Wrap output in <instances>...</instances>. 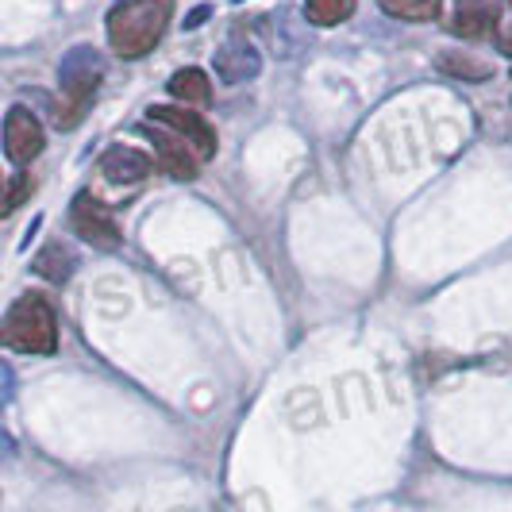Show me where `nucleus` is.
Instances as JSON below:
<instances>
[{
  "instance_id": "423d86ee",
  "label": "nucleus",
  "mask_w": 512,
  "mask_h": 512,
  "mask_svg": "<svg viewBox=\"0 0 512 512\" xmlns=\"http://www.w3.org/2000/svg\"><path fill=\"white\" fill-rule=\"evenodd\" d=\"M147 120L162 124L166 131H174L181 143H189L193 154L205 158V162L216 154V131L197 112H185V108H174V104H154L151 112H147Z\"/></svg>"
},
{
  "instance_id": "1a4fd4ad",
  "label": "nucleus",
  "mask_w": 512,
  "mask_h": 512,
  "mask_svg": "<svg viewBox=\"0 0 512 512\" xmlns=\"http://www.w3.org/2000/svg\"><path fill=\"white\" fill-rule=\"evenodd\" d=\"M101 174L108 181H116V185H139L151 174V158L143 151H135V147H112L101 158Z\"/></svg>"
},
{
  "instance_id": "39448f33",
  "label": "nucleus",
  "mask_w": 512,
  "mask_h": 512,
  "mask_svg": "<svg viewBox=\"0 0 512 512\" xmlns=\"http://www.w3.org/2000/svg\"><path fill=\"white\" fill-rule=\"evenodd\" d=\"M0 139H4V154H8L16 166L35 162V158H39V151H43V143H47V135H43V120H39L31 108H24V104L8 108Z\"/></svg>"
},
{
  "instance_id": "f8f14e48",
  "label": "nucleus",
  "mask_w": 512,
  "mask_h": 512,
  "mask_svg": "<svg viewBox=\"0 0 512 512\" xmlns=\"http://www.w3.org/2000/svg\"><path fill=\"white\" fill-rule=\"evenodd\" d=\"M35 274L51 278V282H66L74 274V258L62 243H47L39 255H35Z\"/></svg>"
},
{
  "instance_id": "9d476101",
  "label": "nucleus",
  "mask_w": 512,
  "mask_h": 512,
  "mask_svg": "<svg viewBox=\"0 0 512 512\" xmlns=\"http://www.w3.org/2000/svg\"><path fill=\"white\" fill-rule=\"evenodd\" d=\"M170 93L185 104H212V81L205 77V70L185 66V70L170 77Z\"/></svg>"
},
{
  "instance_id": "a211bd4d",
  "label": "nucleus",
  "mask_w": 512,
  "mask_h": 512,
  "mask_svg": "<svg viewBox=\"0 0 512 512\" xmlns=\"http://www.w3.org/2000/svg\"><path fill=\"white\" fill-rule=\"evenodd\" d=\"M208 16H212V4H197L189 16H185V24H181V31H197V27L205 24Z\"/></svg>"
},
{
  "instance_id": "f03ea898",
  "label": "nucleus",
  "mask_w": 512,
  "mask_h": 512,
  "mask_svg": "<svg viewBox=\"0 0 512 512\" xmlns=\"http://www.w3.org/2000/svg\"><path fill=\"white\" fill-rule=\"evenodd\" d=\"M0 347L20 355H54L58 351V316L43 293H24L0 320Z\"/></svg>"
},
{
  "instance_id": "4468645a",
  "label": "nucleus",
  "mask_w": 512,
  "mask_h": 512,
  "mask_svg": "<svg viewBox=\"0 0 512 512\" xmlns=\"http://www.w3.org/2000/svg\"><path fill=\"white\" fill-rule=\"evenodd\" d=\"M355 12V0H305V20L316 27L343 24Z\"/></svg>"
},
{
  "instance_id": "b1692460",
  "label": "nucleus",
  "mask_w": 512,
  "mask_h": 512,
  "mask_svg": "<svg viewBox=\"0 0 512 512\" xmlns=\"http://www.w3.org/2000/svg\"><path fill=\"white\" fill-rule=\"evenodd\" d=\"M505 4H509V8H512V0H505Z\"/></svg>"
},
{
  "instance_id": "20e7f679",
  "label": "nucleus",
  "mask_w": 512,
  "mask_h": 512,
  "mask_svg": "<svg viewBox=\"0 0 512 512\" xmlns=\"http://www.w3.org/2000/svg\"><path fill=\"white\" fill-rule=\"evenodd\" d=\"M70 228H74L89 247H97V251H116V247L124 243V235L116 228L112 212H108L93 193H77L74 201H70Z\"/></svg>"
},
{
  "instance_id": "6ab92c4d",
  "label": "nucleus",
  "mask_w": 512,
  "mask_h": 512,
  "mask_svg": "<svg viewBox=\"0 0 512 512\" xmlns=\"http://www.w3.org/2000/svg\"><path fill=\"white\" fill-rule=\"evenodd\" d=\"M12 455H16V439H12L8 432H4V428H0V462L12 459Z\"/></svg>"
},
{
  "instance_id": "4be33fe9",
  "label": "nucleus",
  "mask_w": 512,
  "mask_h": 512,
  "mask_svg": "<svg viewBox=\"0 0 512 512\" xmlns=\"http://www.w3.org/2000/svg\"><path fill=\"white\" fill-rule=\"evenodd\" d=\"M231 4H243V0H231Z\"/></svg>"
},
{
  "instance_id": "aec40b11",
  "label": "nucleus",
  "mask_w": 512,
  "mask_h": 512,
  "mask_svg": "<svg viewBox=\"0 0 512 512\" xmlns=\"http://www.w3.org/2000/svg\"><path fill=\"white\" fill-rule=\"evenodd\" d=\"M497 47H501V54H512V39H505V35H501V39H497Z\"/></svg>"
},
{
  "instance_id": "7ed1b4c3",
  "label": "nucleus",
  "mask_w": 512,
  "mask_h": 512,
  "mask_svg": "<svg viewBox=\"0 0 512 512\" xmlns=\"http://www.w3.org/2000/svg\"><path fill=\"white\" fill-rule=\"evenodd\" d=\"M104 81V58L93 47H70L62 54L58 66V89H62V108H58V128L70 131L81 120L85 104L93 101V93L101 89Z\"/></svg>"
},
{
  "instance_id": "412c9836",
  "label": "nucleus",
  "mask_w": 512,
  "mask_h": 512,
  "mask_svg": "<svg viewBox=\"0 0 512 512\" xmlns=\"http://www.w3.org/2000/svg\"><path fill=\"white\" fill-rule=\"evenodd\" d=\"M462 8H482V0H459Z\"/></svg>"
},
{
  "instance_id": "6e6552de",
  "label": "nucleus",
  "mask_w": 512,
  "mask_h": 512,
  "mask_svg": "<svg viewBox=\"0 0 512 512\" xmlns=\"http://www.w3.org/2000/svg\"><path fill=\"white\" fill-rule=\"evenodd\" d=\"M216 74L224 77L228 85H243V81H255L262 70V54L247 43V39H228L220 51H216Z\"/></svg>"
},
{
  "instance_id": "f257e3e1",
  "label": "nucleus",
  "mask_w": 512,
  "mask_h": 512,
  "mask_svg": "<svg viewBox=\"0 0 512 512\" xmlns=\"http://www.w3.org/2000/svg\"><path fill=\"white\" fill-rule=\"evenodd\" d=\"M174 8H178V0H116L104 16L112 54L128 58V62L151 54L174 20Z\"/></svg>"
},
{
  "instance_id": "5701e85b",
  "label": "nucleus",
  "mask_w": 512,
  "mask_h": 512,
  "mask_svg": "<svg viewBox=\"0 0 512 512\" xmlns=\"http://www.w3.org/2000/svg\"><path fill=\"white\" fill-rule=\"evenodd\" d=\"M0 189H4V178H0Z\"/></svg>"
},
{
  "instance_id": "9b49d317",
  "label": "nucleus",
  "mask_w": 512,
  "mask_h": 512,
  "mask_svg": "<svg viewBox=\"0 0 512 512\" xmlns=\"http://www.w3.org/2000/svg\"><path fill=\"white\" fill-rule=\"evenodd\" d=\"M436 66L443 74L462 77V81H486V77H493V66H489V62L470 58V54H459V51H443L436 58Z\"/></svg>"
},
{
  "instance_id": "f3484780",
  "label": "nucleus",
  "mask_w": 512,
  "mask_h": 512,
  "mask_svg": "<svg viewBox=\"0 0 512 512\" xmlns=\"http://www.w3.org/2000/svg\"><path fill=\"white\" fill-rule=\"evenodd\" d=\"M12 393H16V374H12V366L0 362V409H8Z\"/></svg>"
},
{
  "instance_id": "2eb2a0df",
  "label": "nucleus",
  "mask_w": 512,
  "mask_h": 512,
  "mask_svg": "<svg viewBox=\"0 0 512 512\" xmlns=\"http://www.w3.org/2000/svg\"><path fill=\"white\" fill-rule=\"evenodd\" d=\"M451 31L459 39H482L489 31V12L486 8H459V16L451 20Z\"/></svg>"
},
{
  "instance_id": "dca6fc26",
  "label": "nucleus",
  "mask_w": 512,
  "mask_h": 512,
  "mask_svg": "<svg viewBox=\"0 0 512 512\" xmlns=\"http://www.w3.org/2000/svg\"><path fill=\"white\" fill-rule=\"evenodd\" d=\"M31 189H35V181H31V174H16V178L8 181V189L0 193V216L16 212V208H20V205L27 201V197H31Z\"/></svg>"
},
{
  "instance_id": "ddd939ff",
  "label": "nucleus",
  "mask_w": 512,
  "mask_h": 512,
  "mask_svg": "<svg viewBox=\"0 0 512 512\" xmlns=\"http://www.w3.org/2000/svg\"><path fill=\"white\" fill-rule=\"evenodd\" d=\"M378 8L397 16V20H409V24H424V20H436L443 0H378Z\"/></svg>"
},
{
  "instance_id": "0eeeda50",
  "label": "nucleus",
  "mask_w": 512,
  "mask_h": 512,
  "mask_svg": "<svg viewBox=\"0 0 512 512\" xmlns=\"http://www.w3.org/2000/svg\"><path fill=\"white\" fill-rule=\"evenodd\" d=\"M147 139L154 143V151H158V162H162V170L170 174L174 181H193L197 178V170H201V158L189 151L185 143H181L174 131H158L154 124L147 128H139Z\"/></svg>"
}]
</instances>
